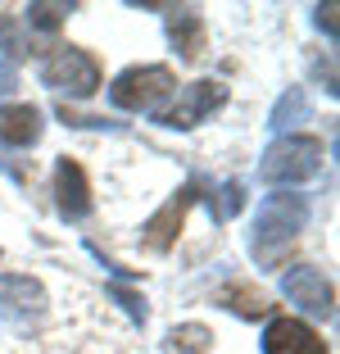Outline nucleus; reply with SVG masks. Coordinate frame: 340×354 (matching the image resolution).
<instances>
[{
  "label": "nucleus",
  "mask_w": 340,
  "mask_h": 354,
  "mask_svg": "<svg viewBox=\"0 0 340 354\" xmlns=\"http://www.w3.org/2000/svg\"><path fill=\"white\" fill-rule=\"evenodd\" d=\"M309 223V200L295 196V191H277L263 205L254 209V223H249V254L263 268H277V259L286 254V245L304 232Z\"/></svg>",
  "instance_id": "obj_1"
},
{
  "label": "nucleus",
  "mask_w": 340,
  "mask_h": 354,
  "mask_svg": "<svg viewBox=\"0 0 340 354\" xmlns=\"http://www.w3.org/2000/svg\"><path fill=\"white\" fill-rule=\"evenodd\" d=\"M173 91H177L173 68H164V64H145V68H127V73L113 77L109 100L118 104V109H127V114L159 118V114H164V100Z\"/></svg>",
  "instance_id": "obj_2"
},
{
  "label": "nucleus",
  "mask_w": 340,
  "mask_h": 354,
  "mask_svg": "<svg viewBox=\"0 0 340 354\" xmlns=\"http://www.w3.org/2000/svg\"><path fill=\"white\" fill-rule=\"evenodd\" d=\"M318 168H322V141L318 136H277L263 150L258 177L272 182V187H295V182L318 177Z\"/></svg>",
  "instance_id": "obj_3"
},
{
  "label": "nucleus",
  "mask_w": 340,
  "mask_h": 354,
  "mask_svg": "<svg viewBox=\"0 0 340 354\" xmlns=\"http://www.w3.org/2000/svg\"><path fill=\"white\" fill-rule=\"evenodd\" d=\"M41 82L50 91H68L77 100H86V95L100 91V64H95V55L77 50V46H55L41 59Z\"/></svg>",
  "instance_id": "obj_4"
},
{
  "label": "nucleus",
  "mask_w": 340,
  "mask_h": 354,
  "mask_svg": "<svg viewBox=\"0 0 340 354\" xmlns=\"http://www.w3.org/2000/svg\"><path fill=\"white\" fill-rule=\"evenodd\" d=\"M281 295L290 304H299L304 313H313V318H336V291H331V281L318 268H309V263H295V268L281 272Z\"/></svg>",
  "instance_id": "obj_5"
},
{
  "label": "nucleus",
  "mask_w": 340,
  "mask_h": 354,
  "mask_svg": "<svg viewBox=\"0 0 340 354\" xmlns=\"http://www.w3.org/2000/svg\"><path fill=\"white\" fill-rule=\"evenodd\" d=\"M227 104V86L223 82H191V86H182V95H177V104H168L164 114H159V123L164 127H177V132H186V127H196V123H205L214 109H223Z\"/></svg>",
  "instance_id": "obj_6"
},
{
  "label": "nucleus",
  "mask_w": 340,
  "mask_h": 354,
  "mask_svg": "<svg viewBox=\"0 0 340 354\" xmlns=\"http://www.w3.org/2000/svg\"><path fill=\"white\" fill-rule=\"evenodd\" d=\"M46 313V291L37 277H0V318L5 323H32V318H41Z\"/></svg>",
  "instance_id": "obj_7"
},
{
  "label": "nucleus",
  "mask_w": 340,
  "mask_h": 354,
  "mask_svg": "<svg viewBox=\"0 0 340 354\" xmlns=\"http://www.w3.org/2000/svg\"><path fill=\"white\" fill-rule=\"evenodd\" d=\"M196 191H200V182L182 187V191H177V196L155 214V218L141 227V241L150 245V250H173V245H177V232H182V223H186V209L196 205Z\"/></svg>",
  "instance_id": "obj_8"
},
{
  "label": "nucleus",
  "mask_w": 340,
  "mask_h": 354,
  "mask_svg": "<svg viewBox=\"0 0 340 354\" xmlns=\"http://www.w3.org/2000/svg\"><path fill=\"white\" fill-rule=\"evenodd\" d=\"M55 205H59V214L68 223L91 214V187H86V173L77 159H59L55 164Z\"/></svg>",
  "instance_id": "obj_9"
},
{
  "label": "nucleus",
  "mask_w": 340,
  "mask_h": 354,
  "mask_svg": "<svg viewBox=\"0 0 340 354\" xmlns=\"http://www.w3.org/2000/svg\"><path fill=\"white\" fill-rule=\"evenodd\" d=\"M263 354H327V345L299 318H272L263 332Z\"/></svg>",
  "instance_id": "obj_10"
},
{
  "label": "nucleus",
  "mask_w": 340,
  "mask_h": 354,
  "mask_svg": "<svg viewBox=\"0 0 340 354\" xmlns=\"http://www.w3.org/2000/svg\"><path fill=\"white\" fill-rule=\"evenodd\" d=\"M0 141L5 146H37L41 141V109L37 104H5L0 109Z\"/></svg>",
  "instance_id": "obj_11"
},
{
  "label": "nucleus",
  "mask_w": 340,
  "mask_h": 354,
  "mask_svg": "<svg viewBox=\"0 0 340 354\" xmlns=\"http://www.w3.org/2000/svg\"><path fill=\"white\" fill-rule=\"evenodd\" d=\"M168 41L182 59H200L205 50V14L200 10H173L168 14Z\"/></svg>",
  "instance_id": "obj_12"
},
{
  "label": "nucleus",
  "mask_w": 340,
  "mask_h": 354,
  "mask_svg": "<svg viewBox=\"0 0 340 354\" xmlns=\"http://www.w3.org/2000/svg\"><path fill=\"white\" fill-rule=\"evenodd\" d=\"M73 10H77L73 0H32L28 10H23V19H28L32 32H59V23L68 19Z\"/></svg>",
  "instance_id": "obj_13"
},
{
  "label": "nucleus",
  "mask_w": 340,
  "mask_h": 354,
  "mask_svg": "<svg viewBox=\"0 0 340 354\" xmlns=\"http://www.w3.org/2000/svg\"><path fill=\"white\" fill-rule=\"evenodd\" d=\"M214 350V332L200 323H186V327H173L164 341V354H209Z\"/></svg>",
  "instance_id": "obj_14"
},
{
  "label": "nucleus",
  "mask_w": 340,
  "mask_h": 354,
  "mask_svg": "<svg viewBox=\"0 0 340 354\" xmlns=\"http://www.w3.org/2000/svg\"><path fill=\"white\" fill-rule=\"evenodd\" d=\"M218 304H227V309L240 313V318H263V313H268V300L258 291H249V286H240V281H227L223 291H218Z\"/></svg>",
  "instance_id": "obj_15"
},
{
  "label": "nucleus",
  "mask_w": 340,
  "mask_h": 354,
  "mask_svg": "<svg viewBox=\"0 0 340 354\" xmlns=\"http://www.w3.org/2000/svg\"><path fill=\"white\" fill-rule=\"evenodd\" d=\"M304 118H309V95L299 91V86H286V95L272 104V127H277V132H286V127L304 123Z\"/></svg>",
  "instance_id": "obj_16"
},
{
  "label": "nucleus",
  "mask_w": 340,
  "mask_h": 354,
  "mask_svg": "<svg viewBox=\"0 0 340 354\" xmlns=\"http://www.w3.org/2000/svg\"><path fill=\"white\" fill-rule=\"evenodd\" d=\"M240 209H245V191H240V182H223V187H218V196H209V214H214L218 223L236 218Z\"/></svg>",
  "instance_id": "obj_17"
},
{
  "label": "nucleus",
  "mask_w": 340,
  "mask_h": 354,
  "mask_svg": "<svg viewBox=\"0 0 340 354\" xmlns=\"http://www.w3.org/2000/svg\"><path fill=\"white\" fill-rule=\"evenodd\" d=\"M0 41H5V55H10V68H14V59L32 55V50H28V41L19 37V28H14V19H10V14H0Z\"/></svg>",
  "instance_id": "obj_18"
},
{
  "label": "nucleus",
  "mask_w": 340,
  "mask_h": 354,
  "mask_svg": "<svg viewBox=\"0 0 340 354\" xmlns=\"http://www.w3.org/2000/svg\"><path fill=\"white\" fill-rule=\"evenodd\" d=\"M109 295H113V300H118V304L127 309V318H132V323H145V300H141L136 291H127V286H118V281H113V286H109Z\"/></svg>",
  "instance_id": "obj_19"
},
{
  "label": "nucleus",
  "mask_w": 340,
  "mask_h": 354,
  "mask_svg": "<svg viewBox=\"0 0 340 354\" xmlns=\"http://www.w3.org/2000/svg\"><path fill=\"white\" fill-rule=\"evenodd\" d=\"M59 118H64V123H68V127H109V132H118V127H123V123H109V118H91V114H73L68 104H59Z\"/></svg>",
  "instance_id": "obj_20"
},
{
  "label": "nucleus",
  "mask_w": 340,
  "mask_h": 354,
  "mask_svg": "<svg viewBox=\"0 0 340 354\" xmlns=\"http://www.w3.org/2000/svg\"><path fill=\"white\" fill-rule=\"evenodd\" d=\"M313 14H318V28H327V37H336V5L327 0V5H318Z\"/></svg>",
  "instance_id": "obj_21"
},
{
  "label": "nucleus",
  "mask_w": 340,
  "mask_h": 354,
  "mask_svg": "<svg viewBox=\"0 0 340 354\" xmlns=\"http://www.w3.org/2000/svg\"><path fill=\"white\" fill-rule=\"evenodd\" d=\"M14 86H19V73H14L10 64H0V100H5V95H10Z\"/></svg>",
  "instance_id": "obj_22"
}]
</instances>
